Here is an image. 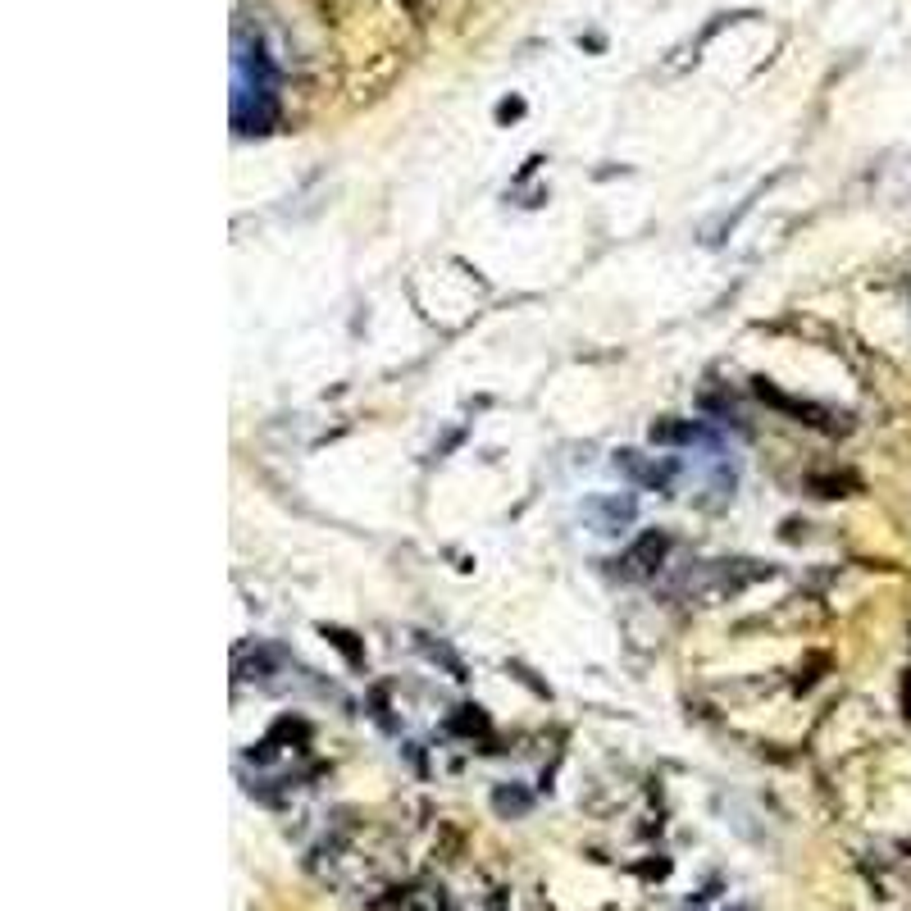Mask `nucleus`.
<instances>
[{
	"instance_id": "obj_5",
	"label": "nucleus",
	"mask_w": 911,
	"mask_h": 911,
	"mask_svg": "<svg viewBox=\"0 0 911 911\" xmlns=\"http://www.w3.org/2000/svg\"><path fill=\"white\" fill-rule=\"evenodd\" d=\"M665 551H670V538H665V533H643L634 547H629L624 566H629V575H656L661 560H665Z\"/></svg>"
},
{
	"instance_id": "obj_1",
	"label": "nucleus",
	"mask_w": 911,
	"mask_h": 911,
	"mask_svg": "<svg viewBox=\"0 0 911 911\" xmlns=\"http://www.w3.org/2000/svg\"><path fill=\"white\" fill-rule=\"evenodd\" d=\"M273 64L260 41L237 32L233 41V128L237 132H269L273 123Z\"/></svg>"
},
{
	"instance_id": "obj_4",
	"label": "nucleus",
	"mask_w": 911,
	"mask_h": 911,
	"mask_svg": "<svg viewBox=\"0 0 911 911\" xmlns=\"http://www.w3.org/2000/svg\"><path fill=\"white\" fill-rule=\"evenodd\" d=\"M756 397H761V401H770V406H775V410H784V415H798V419H802V424H820V429H838V424H834V415H829L825 406H811V401L784 397V392H775V388H770L765 379L756 383Z\"/></svg>"
},
{
	"instance_id": "obj_7",
	"label": "nucleus",
	"mask_w": 911,
	"mask_h": 911,
	"mask_svg": "<svg viewBox=\"0 0 911 911\" xmlns=\"http://www.w3.org/2000/svg\"><path fill=\"white\" fill-rule=\"evenodd\" d=\"M524 807H529V793H520V789H511V793L502 789L497 793V811H524Z\"/></svg>"
},
{
	"instance_id": "obj_2",
	"label": "nucleus",
	"mask_w": 911,
	"mask_h": 911,
	"mask_svg": "<svg viewBox=\"0 0 911 911\" xmlns=\"http://www.w3.org/2000/svg\"><path fill=\"white\" fill-rule=\"evenodd\" d=\"M615 469L629 474L639 487L670 493V487H674V474H679V460H670V456H643V451H620V456H615Z\"/></svg>"
},
{
	"instance_id": "obj_8",
	"label": "nucleus",
	"mask_w": 911,
	"mask_h": 911,
	"mask_svg": "<svg viewBox=\"0 0 911 911\" xmlns=\"http://www.w3.org/2000/svg\"><path fill=\"white\" fill-rule=\"evenodd\" d=\"M515 114H524V101H502L497 105V119H515Z\"/></svg>"
},
{
	"instance_id": "obj_6",
	"label": "nucleus",
	"mask_w": 911,
	"mask_h": 911,
	"mask_svg": "<svg viewBox=\"0 0 911 911\" xmlns=\"http://www.w3.org/2000/svg\"><path fill=\"white\" fill-rule=\"evenodd\" d=\"M648 438H652V447H688L697 438V424H688V419H656Z\"/></svg>"
},
{
	"instance_id": "obj_3",
	"label": "nucleus",
	"mask_w": 911,
	"mask_h": 911,
	"mask_svg": "<svg viewBox=\"0 0 911 911\" xmlns=\"http://www.w3.org/2000/svg\"><path fill=\"white\" fill-rule=\"evenodd\" d=\"M584 515L593 520L597 533H620L624 524H634L639 502H634V497H593V502L584 506Z\"/></svg>"
}]
</instances>
